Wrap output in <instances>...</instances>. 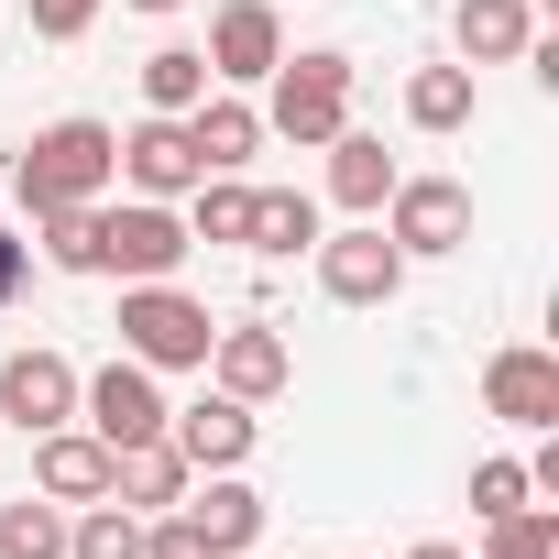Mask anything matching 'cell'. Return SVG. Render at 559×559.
Here are the masks:
<instances>
[{
  "instance_id": "1",
  "label": "cell",
  "mask_w": 559,
  "mask_h": 559,
  "mask_svg": "<svg viewBox=\"0 0 559 559\" xmlns=\"http://www.w3.org/2000/svg\"><path fill=\"white\" fill-rule=\"evenodd\" d=\"M110 176H121V132H110V121H45V132L23 143V165H12V187H23L34 219H45V209H99Z\"/></svg>"
},
{
  "instance_id": "2",
  "label": "cell",
  "mask_w": 559,
  "mask_h": 559,
  "mask_svg": "<svg viewBox=\"0 0 559 559\" xmlns=\"http://www.w3.org/2000/svg\"><path fill=\"white\" fill-rule=\"evenodd\" d=\"M209 341H219V319L176 286H121V352L143 362V373H209Z\"/></svg>"
},
{
  "instance_id": "3",
  "label": "cell",
  "mask_w": 559,
  "mask_h": 559,
  "mask_svg": "<svg viewBox=\"0 0 559 559\" xmlns=\"http://www.w3.org/2000/svg\"><path fill=\"white\" fill-rule=\"evenodd\" d=\"M263 132H286L297 154H319L330 132H352V56H286L274 67V110H263Z\"/></svg>"
},
{
  "instance_id": "4",
  "label": "cell",
  "mask_w": 559,
  "mask_h": 559,
  "mask_svg": "<svg viewBox=\"0 0 559 559\" xmlns=\"http://www.w3.org/2000/svg\"><path fill=\"white\" fill-rule=\"evenodd\" d=\"M187 219L165 198H132V209H99V274H121V286H165V274L187 263Z\"/></svg>"
},
{
  "instance_id": "5",
  "label": "cell",
  "mask_w": 559,
  "mask_h": 559,
  "mask_svg": "<svg viewBox=\"0 0 559 559\" xmlns=\"http://www.w3.org/2000/svg\"><path fill=\"white\" fill-rule=\"evenodd\" d=\"M384 219V241L417 263V252H461L472 241V187L461 176H395V198L373 209Z\"/></svg>"
},
{
  "instance_id": "6",
  "label": "cell",
  "mask_w": 559,
  "mask_h": 559,
  "mask_svg": "<svg viewBox=\"0 0 559 559\" xmlns=\"http://www.w3.org/2000/svg\"><path fill=\"white\" fill-rule=\"evenodd\" d=\"M78 417H88V439H110V450H132V439H165V395H154V373L121 352L110 373H78Z\"/></svg>"
},
{
  "instance_id": "7",
  "label": "cell",
  "mask_w": 559,
  "mask_h": 559,
  "mask_svg": "<svg viewBox=\"0 0 559 559\" xmlns=\"http://www.w3.org/2000/svg\"><path fill=\"white\" fill-rule=\"evenodd\" d=\"M274 67H286V23H274V0H219V12H209V78L252 88V78H274Z\"/></svg>"
},
{
  "instance_id": "8",
  "label": "cell",
  "mask_w": 559,
  "mask_h": 559,
  "mask_svg": "<svg viewBox=\"0 0 559 559\" xmlns=\"http://www.w3.org/2000/svg\"><path fill=\"white\" fill-rule=\"evenodd\" d=\"M319 286H330L341 308H384V297L406 286V252L384 241V219H362V230H341V241H319Z\"/></svg>"
},
{
  "instance_id": "9",
  "label": "cell",
  "mask_w": 559,
  "mask_h": 559,
  "mask_svg": "<svg viewBox=\"0 0 559 559\" xmlns=\"http://www.w3.org/2000/svg\"><path fill=\"white\" fill-rule=\"evenodd\" d=\"M0 417H12L23 439L67 428L78 417V362L67 352H12V362H0Z\"/></svg>"
},
{
  "instance_id": "10",
  "label": "cell",
  "mask_w": 559,
  "mask_h": 559,
  "mask_svg": "<svg viewBox=\"0 0 559 559\" xmlns=\"http://www.w3.org/2000/svg\"><path fill=\"white\" fill-rule=\"evenodd\" d=\"M209 373H219V395L263 406V395H286V384H297V352H286V330L241 319V330H219V341H209Z\"/></svg>"
},
{
  "instance_id": "11",
  "label": "cell",
  "mask_w": 559,
  "mask_h": 559,
  "mask_svg": "<svg viewBox=\"0 0 559 559\" xmlns=\"http://www.w3.org/2000/svg\"><path fill=\"white\" fill-rule=\"evenodd\" d=\"M483 406H493L504 428H559V362H548L537 341L493 352V362H483Z\"/></svg>"
},
{
  "instance_id": "12",
  "label": "cell",
  "mask_w": 559,
  "mask_h": 559,
  "mask_svg": "<svg viewBox=\"0 0 559 559\" xmlns=\"http://www.w3.org/2000/svg\"><path fill=\"white\" fill-rule=\"evenodd\" d=\"M165 439L187 450V472H241V461H252V406H241V395L165 406Z\"/></svg>"
},
{
  "instance_id": "13",
  "label": "cell",
  "mask_w": 559,
  "mask_h": 559,
  "mask_svg": "<svg viewBox=\"0 0 559 559\" xmlns=\"http://www.w3.org/2000/svg\"><path fill=\"white\" fill-rule=\"evenodd\" d=\"M34 493H45V504H99V493H110V439H88L78 417L45 428V439H34Z\"/></svg>"
},
{
  "instance_id": "14",
  "label": "cell",
  "mask_w": 559,
  "mask_h": 559,
  "mask_svg": "<svg viewBox=\"0 0 559 559\" xmlns=\"http://www.w3.org/2000/svg\"><path fill=\"white\" fill-rule=\"evenodd\" d=\"M121 176H132V198H187L209 165H198V143H187V121H143V132H121Z\"/></svg>"
},
{
  "instance_id": "15",
  "label": "cell",
  "mask_w": 559,
  "mask_h": 559,
  "mask_svg": "<svg viewBox=\"0 0 559 559\" xmlns=\"http://www.w3.org/2000/svg\"><path fill=\"white\" fill-rule=\"evenodd\" d=\"M198 537H209V559H241V548H263V493L241 483V472H209V493L198 504H176Z\"/></svg>"
},
{
  "instance_id": "16",
  "label": "cell",
  "mask_w": 559,
  "mask_h": 559,
  "mask_svg": "<svg viewBox=\"0 0 559 559\" xmlns=\"http://www.w3.org/2000/svg\"><path fill=\"white\" fill-rule=\"evenodd\" d=\"M187 143H198V165H209V176H241V165L263 154V110L219 88V99H198V110H187Z\"/></svg>"
},
{
  "instance_id": "17",
  "label": "cell",
  "mask_w": 559,
  "mask_h": 559,
  "mask_svg": "<svg viewBox=\"0 0 559 559\" xmlns=\"http://www.w3.org/2000/svg\"><path fill=\"white\" fill-rule=\"evenodd\" d=\"M319 154H330V198H341L352 219H373V209L395 198V154H384L373 132H330Z\"/></svg>"
},
{
  "instance_id": "18",
  "label": "cell",
  "mask_w": 559,
  "mask_h": 559,
  "mask_svg": "<svg viewBox=\"0 0 559 559\" xmlns=\"http://www.w3.org/2000/svg\"><path fill=\"white\" fill-rule=\"evenodd\" d=\"M450 45H461L472 67H515V56L537 45V12H526V0H461V23H450Z\"/></svg>"
},
{
  "instance_id": "19",
  "label": "cell",
  "mask_w": 559,
  "mask_h": 559,
  "mask_svg": "<svg viewBox=\"0 0 559 559\" xmlns=\"http://www.w3.org/2000/svg\"><path fill=\"white\" fill-rule=\"evenodd\" d=\"M187 493V450L176 439H132V450H110V504H176Z\"/></svg>"
},
{
  "instance_id": "20",
  "label": "cell",
  "mask_w": 559,
  "mask_h": 559,
  "mask_svg": "<svg viewBox=\"0 0 559 559\" xmlns=\"http://www.w3.org/2000/svg\"><path fill=\"white\" fill-rule=\"evenodd\" d=\"M252 252H319V198L308 187H252Z\"/></svg>"
},
{
  "instance_id": "21",
  "label": "cell",
  "mask_w": 559,
  "mask_h": 559,
  "mask_svg": "<svg viewBox=\"0 0 559 559\" xmlns=\"http://www.w3.org/2000/svg\"><path fill=\"white\" fill-rule=\"evenodd\" d=\"M198 99H209V56H198V45H154V56H143V110L187 121Z\"/></svg>"
},
{
  "instance_id": "22",
  "label": "cell",
  "mask_w": 559,
  "mask_h": 559,
  "mask_svg": "<svg viewBox=\"0 0 559 559\" xmlns=\"http://www.w3.org/2000/svg\"><path fill=\"white\" fill-rule=\"evenodd\" d=\"M406 121L417 132H461L472 121V67H417L406 78Z\"/></svg>"
},
{
  "instance_id": "23",
  "label": "cell",
  "mask_w": 559,
  "mask_h": 559,
  "mask_svg": "<svg viewBox=\"0 0 559 559\" xmlns=\"http://www.w3.org/2000/svg\"><path fill=\"white\" fill-rule=\"evenodd\" d=\"M252 230V187L241 176H198L187 187V241H241Z\"/></svg>"
},
{
  "instance_id": "24",
  "label": "cell",
  "mask_w": 559,
  "mask_h": 559,
  "mask_svg": "<svg viewBox=\"0 0 559 559\" xmlns=\"http://www.w3.org/2000/svg\"><path fill=\"white\" fill-rule=\"evenodd\" d=\"M67 559H143V515L99 493V504H88V515L67 526Z\"/></svg>"
},
{
  "instance_id": "25",
  "label": "cell",
  "mask_w": 559,
  "mask_h": 559,
  "mask_svg": "<svg viewBox=\"0 0 559 559\" xmlns=\"http://www.w3.org/2000/svg\"><path fill=\"white\" fill-rule=\"evenodd\" d=\"M0 559H67V515L56 504H0Z\"/></svg>"
},
{
  "instance_id": "26",
  "label": "cell",
  "mask_w": 559,
  "mask_h": 559,
  "mask_svg": "<svg viewBox=\"0 0 559 559\" xmlns=\"http://www.w3.org/2000/svg\"><path fill=\"white\" fill-rule=\"evenodd\" d=\"M34 230H45V263L56 274H99V209H45Z\"/></svg>"
},
{
  "instance_id": "27",
  "label": "cell",
  "mask_w": 559,
  "mask_h": 559,
  "mask_svg": "<svg viewBox=\"0 0 559 559\" xmlns=\"http://www.w3.org/2000/svg\"><path fill=\"white\" fill-rule=\"evenodd\" d=\"M483 559H559V515H548V504L493 515V548H483Z\"/></svg>"
},
{
  "instance_id": "28",
  "label": "cell",
  "mask_w": 559,
  "mask_h": 559,
  "mask_svg": "<svg viewBox=\"0 0 559 559\" xmlns=\"http://www.w3.org/2000/svg\"><path fill=\"white\" fill-rule=\"evenodd\" d=\"M515 504H526V461H483V472H472V515L493 526V515H515Z\"/></svg>"
},
{
  "instance_id": "29",
  "label": "cell",
  "mask_w": 559,
  "mask_h": 559,
  "mask_svg": "<svg viewBox=\"0 0 559 559\" xmlns=\"http://www.w3.org/2000/svg\"><path fill=\"white\" fill-rule=\"evenodd\" d=\"M88 23H99V0H34V34L45 45H78Z\"/></svg>"
},
{
  "instance_id": "30",
  "label": "cell",
  "mask_w": 559,
  "mask_h": 559,
  "mask_svg": "<svg viewBox=\"0 0 559 559\" xmlns=\"http://www.w3.org/2000/svg\"><path fill=\"white\" fill-rule=\"evenodd\" d=\"M143 559H209V537L187 515H165V526H143Z\"/></svg>"
},
{
  "instance_id": "31",
  "label": "cell",
  "mask_w": 559,
  "mask_h": 559,
  "mask_svg": "<svg viewBox=\"0 0 559 559\" xmlns=\"http://www.w3.org/2000/svg\"><path fill=\"white\" fill-rule=\"evenodd\" d=\"M23 274H34V241H12V230H0V308L23 297Z\"/></svg>"
},
{
  "instance_id": "32",
  "label": "cell",
  "mask_w": 559,
  "mask_h": 559,
  "mask_svg": "<svg viewBox=\"0 0 559 559\" xmlns=\"http://www.w3.org/2000/svg\"><path fill=\"white\" fill-rule=\"evenodd\" d=\"M406 559H472V548H450V537H417V548H406Z\"/></svg>"
},
{
  "instance_id": "33",
  "label": "cell",
  "mask_w": 559,
  "mask_h": 559,
  "mask_svg": "<svg viewBox=\"0 0 559 559\" xmlns=\"http://www.w3.org/2000/svg\"><path fill=\"white\" fill-rule=\"evenodd\" d=\"M132 12H187V0H132Z\"/></svg>"
},
{
  "instance_id": "34",
  "label": "cell",
  "mask_w": 559,
  "mask_h": 559,
  "mask_svg": "<svg viewBox=\"0 0 559 559\" xmlns=\"http://www.w3.org/2000/svg\"><path fill=\"white\" fill-rule=\"evenodd\" d=\"M241 559H252V548H241Z\"/></svg>"
}]
</instances>
